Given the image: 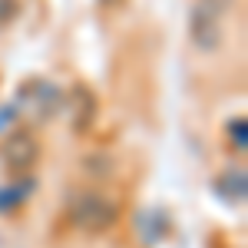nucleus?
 <instances>
[{
    "label": "nucleus",
    "instance_id": "1",
    "mask_svg": "<svg viewBox=\"0 0 248 248\" xmlns=\"http://www.w3.org/2000/svg\"><path fill=\"white\" fill-rule=\"evenodd\" d=\"M66 218L86 235H103L119 222V205L113 195L99 189H73L66 195Z\"/></svg>",
    "mask_w": 248,
    "mask_h": 248
},
{
    "label": "nucleus",
    "instance_id": "2",
    "mask_svg": "<svg viewBox=\"0 0 248 248\" xmlns=\"http://www.w3.org/2000/svg\"><path fill=\"white\" fill-rule=\"evenodd\" d=\"M222 7H212V3H195V10H192V20H189V33H192V43L202 50V53H212V50H218L222 46V37H225V30H222Z\"/></svg>",
    "mask_w": 248,
    "mask_h": 248
},
{
    "label": "nucleus",
    "instance_id": "3",
    "mask_svg": "<svg viewBox=\"0 0 248 248\" xmlns=\"http://www.w3.org/2000/svg\"><path fill=\"white\" fill-rule=\"evenodd\" d=\"M0 159H3V166L14 172H27L37 166L40 159V142L33 139L30 133H23V129H17V133H10L3 142H0Z\"/></svg>",
    "mask_w": 248,
    "mask_h": 248
},
{
    "label": "nucleus",
    "instance_id": "4",
    "mask_svg": "<svg viewBox=\"0 0 248 248\" xmlns=\"http://www.w3.org/2000/svg\"><path fill=\"white\" fill-rule=\"evenodd\" d=\"M215 192L225 199V202H245L248 195V179H245V169L242 166H232V169H225L218 179H215Z\"/></svg>",
    "mask_w": 248,
    "mask_h": 248
},
{
    "label": "nucleus",
    "instance_id": "5",
    "mask_svg": "<svg viewBox=\"0 0 248 248\" xmlns=\"http://www.w3.org/2000/svg\"><path fill=\"white\" fill-rule=\"evenodd\" d=\"M229 139H232V146L238 149V153H245V146H248V123H245V116H235L229 123Z\"/></svg>",
    "mask_w": 248,
    "mask_h": 248
},
{
    "label": "nucleus",
    "instance_id": "6",
    "mask_svg": "<svg viewBox=\"0 0 248 248\" xmlns=\"http://www.w3.org/2000/svg\"><path fill=\"white\" fill-rule=\"evenodd\" d=\"M23 199H27V195H23V186H17V189H3V192H0V212L20 205Z\"/></svg>",
    "mask_w": 248,
    "mask_h": 248
},
{
    "label": "nucleus",
    "instance_id": "7",
    "mask_svg": "<svg viewBox=\"0 0 248 248\" xmlns=\"http://www.w3.org/2000/svg\"><path fill=\"white\" fill-rule=\"evenodd\" d=\"M17 14H20V0H0V30L7 23H14Z\"/></svg>",
    "mask_w": 248,
    "mask_h": 248
},
{
    "label": "nucleus",
    "instance_id": "8",
    "mask_svg": "<svg viewBox=\"0 0 248 248\" xmlns=\"http://www.w3.org/2000/svg\"><path fill=\"white\" fill-rule=\"evenodd\" d=\"M103 10H119V7H126V0H96Z\"/></svg>",
    "mask_w": 248,
    "mask_h": 248
},
{
    "label": "nucleus",
    "instance_id": "9",
    "mask_svg": "<svg viewBox=\"0 0 248 248\" xmlns=\"http://www.w3.org/2000/svg\"><path fill=\"white\" fill-rule=\"evenodd\" d=\"M202 3H212V7H222V10H225V7H229L232 0H202Z\"/></svg>",
    "mask_w": 248,
    "mask_h": 248
}]
</instances>
